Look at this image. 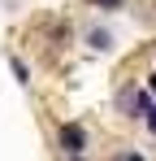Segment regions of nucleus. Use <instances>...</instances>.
Instances as JSON below:
<instances>
[{
	"mask_svg": "<svg viewBox=\"0 0 156 161\" xmlns=\"http://www.w3.org/2000/svg\"><path fill=\"white\" fill-rule=\"evenodd\" d=\"M56 144H61V153H65V157H82V153L91 148V135H87V126H82V122H61Z\"/></svg>",
	"mask_w": 156,
	"mask_h": 161,
	"instance_id": "f257e3e1",
	"label": "nucleus"
},
{
	"mask_svg": "<svg viewBox=\"0 0 156 161\" xmlns=\"http://www.w3.org/2000/svg\"><path fill=\"white\" fill-rule=\"evenodd\" d=\"M87 48L91 53H113V31L108 26H91L87 31Z\"/></svg>",
	"mask_w": 156,
	"mask_h": 161,
	"instance_id": "f03ea898",
	"label": "nucleus"
},
{
	"mask_svg": "<svg viewBox=\"0 0 156 161\" xmlns=\"http://www.w3.org/2000/svg\"><path fill=\"white\" fill-rule=\"evenodd\" d=\"M9 70H13V79L22 83V87H30V65H26L22 57H9Z\"/></svg>",
	"mask_w": 156,
	"mask_h": 161,
	"instance_id": "7ed1b4c3",
	"label": "nucleus"
},
{
	"mask_svg": "<svg viewBox=\"0 0 156 161\" xmlns=\"http://www.w3.org/2000/svg\"><path fill=\"white\" fill-rule=\"evenodd\" d=\"M126 0H91V9H100V13H113V9H122Z\"/></svg>",
	"mask_w": 156,
	"mask_h": 161,
	"instance_id": "20e7f679",
	"label": "nucleus"
},
{
	"mask_svg": "<svg viewBox=\"0 0 156 161\" xmlns=\"http://www.w3.org/2000/svg\"><path fill=\"white\" fill-rule=\"evenodd\" d=\"M143 126H148V131L156 135V109H152V113H148V122H143Z\"/></svg>",
	"mask_w": 156,
	"mask_h": 161,
	"instance_id": "39448f33",
	"label": "nucleus"
},
{
	"mask_svg": "<svg viewBox=\"0 0 156 161\" xmlns=\"http://www.w3.org/2000/svg\"><path fill=\"white\" fill-rule=\"evenodd\" d=\"M126 161H148V157H143V153H134V148H130V153H126Z\"/></svg>",
	"mask_w": 156,
	"mask_h": 161,
	"instance_id": "423d86ee",
	"label": "nucleus"
},
{
	"mask_svg": "<svg viewBox=\"0 0 156 161\" xmlns=\"http://www.w3.org/2000/svg\"><path fill=\"white\" fill-rule=\"evenodd\" d=\"M148 92H152V96H156V70H152V74H148Z\"/></svg>",
	"mask_w": 156,
	"mask_h": 161,
	"instance_id": "0eeeda50",
	"label": "nucleus"
},
{
	"mask_svg": "<svg viewBox=\"0 0 156 161\" xmlns=\"http://www.w3.org/2000/svg\"><path fill=\"white\" fill-rule=\"evenodd\" d=\"M65 161H87V157H65Z\"/></svg>",
	"mask_w": 156,
	"mask_h": 161,
	"instance_id": "6e6552de",
	"label": "nucleus"
}]
</instances>
